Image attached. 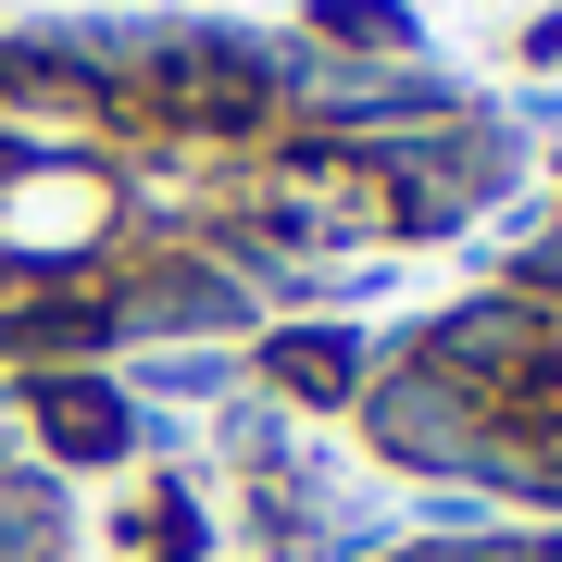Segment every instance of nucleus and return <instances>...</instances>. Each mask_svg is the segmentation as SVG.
I'll return each mask as SVG.
<instances>
[{
  "instance_id": "7ed1b4c3",
  "label": "nucleus",
  "mask_w": 562,
  "mask_h": 562,
  "mask_svg": "<svg viewBox=\"0 0 562 562\" xmlns=\"http://www.w3.org/2000/svg\"><path fill=\"white\" fill-rule=\"evenodd\" d=\"M25 413H38V450L50 462H113L125 450V401H113L101 375H38Z\"/></svg>"
},
{
  "instance_id": "39448f33",
  "label": "nucleus",
  "mask_w": 562,
  "mask_h": 562,
  "mask_svg": "<svg viewBox=\"0 0 562 562\" xmlns=\"http://www.w3.org/2000/svg\"><path fill=\"white\" fill-rule=\"evenodd\" d=\"M375 562H562V525H475V538H401Z\"/></svg>"
},
{
  "instance_id": "f257e3e1",
  "label": "nucleus",
  "mask_w": 562,
  "mask_h": 562,
  "mask_svg": "<svg viewBox=\"0 0 562 562\" xmlns=\"http://www.w3.org/2000/svg\"><path fill=\"white\" fill-rule=\"evenodd\" d=\"M501 188V113L325 38H0V362L38 387L113 350L301 325L325 276L450 238Z\"/></svg>"
},
{
  "instance_id": "f03ea898",
  "label": "nucleus",
  "mask_w": 562,
  "mask_h": 562,
  "mask_svg": "<svg viewBox=\"0 0 562 562\" xmlns=\"http://www.w3.org/2000/svg\"><path fill=\"white\" fill-rule=\"evenodd\" d=\"M350 425L401 475L487 487V501L562 525V188L501 250L487 288H462L387 362H362Z\"/></svg>"
},
{
  "instance_id": "20e7f679",
  "label": "nucleus",
  "mask_w": 562,
  "mask_h": 562,
  "mask_svg": "<svg viewBox=\"0 0 562 562\" xmlns=\"http://www.w3.org/2000/svg\"><path fill=\"white\" fill-rule=\"evenodd\" d=\"M0 562H76V525H63L50 475L0 450Z\"/></svg>"
}]
</instances>
